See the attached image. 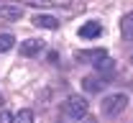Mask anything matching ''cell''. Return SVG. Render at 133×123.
Here are the masks:
<instances>
[{"label":"cell","instance_id":"cell-7","mask_svg":"<svg viewBox=\"0 0 133 123\" xmlns=\"http://www.w3.org/2000/svg\"><path fill=\"white\" fill-rule=\"evenodd\" d=\"M102 56H108L105 49H90V51H77L74 54L77 62H97V59H102Z\"/></svg>","mask_w":133,"mask_h":123},{"label":"cell","instance_id":"cell-14","mask_svg":"<svg viewBox=\"0 0 133 123\" xmlns=\"http://www.w3.org/2000/svg\"><path fill=\"white\" fill-rule=\"evenodd\" d=\"M0 123H13V115L8 110H3V108H0Z\"/></svg>","mask_w":133,"mask_h":123},{"label":"cell","instance_id":"cell-3","mask_svg":"<svg viewBox=\"0 0 133 123\" xmlns=\"http://www.w3.org/2000/svg\"><path fill=\"white\" fill-rule=\"evenodd\" d=\"M31 21H33V26H38V28H49V31H56L59 28V21L54 16H46V13H36Z\"/></svg>","mask_w":133,"mask_h":123},{"label":"cell","instance_id":"cell-11","mask_svg":"<svg viewBox=\"0 0 133 123\" xmlns=\"http://www.w3.org/2000/svg\"><path fill=\"white\" fill-rule=\"evenodd\" d=\"M13 123H33V110H28V108L18 110L16 115H13Z\"/></svg>","mask_w":133,"mask_h":123},{"label":"cell","instance_id":"cell-9","mask_svg":"<svg viewBox=\"0 0 133 123\" xmlns=\"http://www.w3.org/2000/svg\"><path fill=\"white\" fill-rule=\"evenodd\" d=\"M120 34H123V38H128V41L133 38V10L123 16V21H120Z\"/></svg>","mask_w":133,"mask_h":123},{"label":"cell","instance_id":"cell-17","mask_svg":"<svg viewBox=\"0 0 133 123\" xmlns=\"http://www.w3.org/2000/svg\"><path fill=\"white\" fill-rule=\"evenodd\" d=\"M131 62H133V56H131Z\"/></svg>","mask_w":133,"mask_h":123},{"label":"cell","instance_id":"cell-10","mask_svg":"<svg viewBox=\"0 0 133 123\" xmlns=\"http://www.w3.org/2000/svg\"><path fill=\"white\" fill-rule=\"evenodd\" d=\"M105 85H108V82H105V80H97V77H84L82 80V87L87 90V92H100Z\"/></svg>","mask_w":133,"mask_h":123},{"label":"cell","instance_id":"cell-12","mask_svg":"<svg viewBox=\"0 0 133 123\" xmlns=\"http://www.w3.org/2000/svg\"><path fill=\"white\" fill-rule=\"evenodd\" d=\"M95 67H97V72H113L115 69V62H113L110 56H102V59L95 62Z\"/></svg>","mask_w":133,"mask_h":123},{"label":"cell","instance_id":"cell-15","mask_svg":"<svg viewBox=\"0 0 133 123\" xmlns=\"http://www.w3.org/2000/svg\"><path fill=\"white\" fill-rule=\"evenodd\" d=\"M82 123H97V118H92V115H84V118H79Z\"/></svg>","mask_w":133,"mask_h":123},{"label":"cell","instance_id":"cell-5","mask_svg":"<svg viewBox=\"0 0 133 123\" xmlns=\"http://www.w3.org/2000/svg\"><path fill=\"white\" fill-rule=\"evenodd\" d=\"M23 8L21 5H0V21H21Z\"/></svg>","mask_w":133,"mask_h":123},{"label":"cell","instance_id":"cell-2","mask_svg":"<svg viewBox=\"0 0 133 123\" xmlns=\"http://www.w3.org/2000/svg\"><path fill=\"white\" fill-rule=\"evenodd\" d=\"M87 100H84L82 95H69L66 98V103H64V110L72 115V118H84L87 115Z\"/></svg>","mask_w":133,"mask_h":123},{"label":"cell","instance_id":"cell-8","mask_svg":"<svg viewBox=\"0 0 133 123\" xmlns=\"http://www.w3.org/2000/svg\"><path fill=\"white\" fill-rule=\"evenodd\" d=\"M26 5H41V8H62V5H72V0H23Z\"/></svg>","mask_w":133,"mask_h":123},{"label":"cell","instance_id":"cell-13","mask_svg":"<svg viewBox=\"0 0 133 123\" xmlns=\"http://www.w3.org/2000/svg\"><path fill=\"white\" fill-rule=\"evenodd\" d=\"M13 46H16V38H13V36H10V34H0V54L10 51Z\"/></svg>","mask_w":133,"mask_h":123},{"label":"cell","instance_id":"cell-4","mask_svg":"<svg viewBox=\"0 0 133 123\" xmlns=\"http://www.w3.org/2000/svg\"><path fill=\"white\" fill-rule=\"evenodd\" d=\"M100 34H102V23L100 21H87V23H82V28H79V36L82 38H97Z\"/></svg>","mask_w":133,"mask_h":123},{"label":"cell","instance_id":"cell-16","mask_svg":"<svg viewBox=\"0 0 133 123\" xmlns=\"http://www.w3.org/2000/svg\"><path fill=\"white\" fill-rule=\"evenodd\" d=\"M0 105H3V95H0Z\"/></svg>","mask_w":133,"mask_h":123},{"label":"cell","instance_id":"cell-1","mask_svg":"<svg viewBox=\"0 0 133 123\" xmlns=\"http://www.w3.org/2000/svg\"><path fill=\"white\" fill-rule=\"evenodd\" d=\"M125 105H128V95H123V92L108 95V98L102 100V115L115 118V115H120V113L125 110Z\"/></svg>","mask_w":133,"mask_h":123},{"label":"cell","instance_id":"cell-6","mask_svg":"<svg viewBox=\"0 0 133 123\" xmlns=\"http://www.w3.org/2000/svg\"><path fill=\"white\" fill-rule=\"evenodd\" d=\"M44 49V41L41 38H28V41H21V54L23 56H33Z\"/></svg>","mask_w":133,"mask_h":123}]
</instances>
